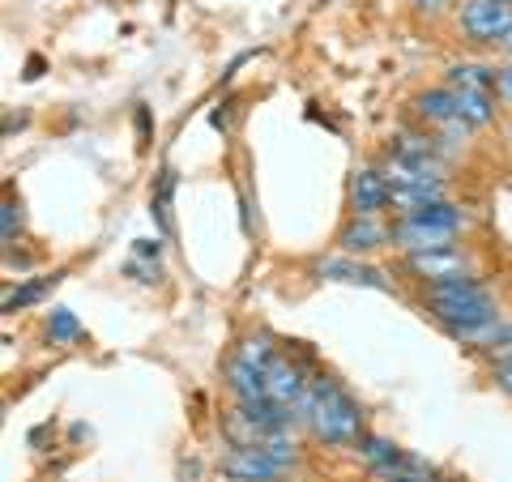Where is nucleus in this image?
Here are the masks:
<instances>
[{"instance_id": "nucleus-22", "label": "nucleus", "mask_w": 512, "mask_h": 482, "mask_svg": "<svg viewBox=\"0 0 512 482\" xmlns=\"http://www.w3.org/2000/svg\"><path fill=\"white\" fill-rule=\"evenodd\" d=\"M410 5L419 13H431V18H436V13H444L448 5H457V0H410Z\"/></svg>"}, {"instance_id": "nucleus-14", "label": "nucleus", "mask_w": 512, "mask_h": 482, "mask_svg": "<svg viewBox=\"0 0 512 482\" xmlns=\"http://www.w3.org/2000/svg\"><path fill=\"white\" fill-rule=\"evenodd\" d=\"M495 90H457V120L470 124V128H487L495 120Z\"/></svg>"}, {"instance_id": "nucleus-20", "label": "nucleus", "mask_w": 512, "mask_h": 482, "mask_svg": "<svg viewBox=\"0 0 512 482\" xmlns=\"http://www.w3.org/2000/svg\"><path fill=\"white\" fill-rule=\"evenodd\" d=\"M5 248H13V239L22 235V205H13V201H5Z\"/></svg>"}, {"instance_id": "nucleus-1", "label": "nucleus", "mask_w": 512, "mask_h": 482, "mask_svg": "<svg viewBox=\"0 0 512 482\" xmlns=\"http://www.w3.org/2000/svg\"><path fill=\"white\" fill-rule=\"evenodd\" d=\"M423 308L436 325L457 337V342H474V346H491L495 333L504 329L500 320V299H495L491 286L478 278H453V282H436L427 286Z\"/></svg>"}, {"instance_id": "nucleus-24", "label": "nucleus", "mask_w": 512, "mask_h": 482, "mask_svg": "<svg viewBox=\"0 0 512 482\" xmlns=\"http://www.w3.org/2000/svg\"><path fill=\"white\" fill-rule=\"evenodd\" d=\"M342 482H359V478H342Z\"/></svg>"}, {"instance_id": "nucleus-9", "label": "nucleus", "mask_w": 512, "mask_h": 482, "mask_svg": "<svg viewBox=\"0 0 512 482\" xmlns=\"http://www.w3.org/2000/svg\"><path fill=\"white\" fill-rule=\"evenodd\" d=\"M308 389H312L308 372H303L299 363H291L286 355H278V363L269 367V401H278V406L299 414V406L308 401Z\"/></svg>"}, {"instance_id": "nucleus-13", "label": "nucleus", "mask_w": 512, "mask_h": 482, "mask_svg": "<svg viewBox=\"0 0 512 482\" xmlns=\"http://www.w3.org/2000/svg\"><path fill=\"white\" fill-rule=\"evenodd\" d=\"M397 218H410L419 227H436V231H448V235H461L470 227V214L461 210L457 201H431L423 210H410V214H397Z\"/></svg>"}, {"instance_id": "nucleus-19", "label": "nucleus", "mask_w": 512, "mask_h": 482, "mask_svg": "<svg viewBox=\"0 0 512 482\" xmlns=\"http://www.w3.org/2000/svg\"><path fill=\"white\" fill-rule=\"evenodd\" d=\"M491 380H495V389L512 397V355H495V363H491Z\"/></svg>"}, {"instance_id": "nucleus-15", "label": "nucleus", "mask_w": 512, "mask_h": 482, "mask_svg": "<svg viewBox=\"0 0 512 482\" xmlns=\"http://www.w3.org/2000/svg\"><path fill=\"white\" fill-rule=\"evenodd\" d=\"M444 86L453 90H495V64H483V60H461L448 69Z\"/></svg>"}, {"instance_id": "nucleus-16", "label": "nucleus", "mask_w": 512, "mask_h": 482, "mask_svg": "<svg viewBox=\"0 0 512 482\" xmlns=\"http://www.w3.org/2000/svg\"><path fill=\"white\" fill-rule=\"evenodd\" d=\"M350 453H355V457H359V465H363V470L372 474V470H380V465H389V461H393L397 453H402V448H397L393 440L376 436V431H363V436H359V444L350 448Z\"/></svg>"}, {"instance_id": "nucleus-7", "label": "nucleus", "mask_w": 512, "mask_h": 482, "mask_svg": "<svg viewBox=\"0 0 512 482\" xmlns=\"http://www.w3.org/2000/svg\"><path fill=\"white\" fill-rule=\"evenodd\" d=\"M316 273L329 282H346V286H367V291H393L389 273L359 261V256H325V261H316Z\"/></svg>"}, {"instance_id": "nucleus-12", "label": "nucleus", "mask_w": 512, "mask_h": 482, "mask_svg": "<svg viewBox=\"0 0 512 482\" xmlns=\"http://www.w3.org/2000/svg\"><path fill=\"white\" fill-rule=\"evenodd\" d=\"M372 482H440V465H431L427 457L419 453H397L389 465L372 470Z\"/></svg>"}, {"instance_id": "nucleus-5", "label": "nucleus", "mask_w": 512, "mask_h": 482, "mask_svg": "<svg viewBox=\"0 0 512 482\" xmlns=\"http://www.w3.org/2000/svg\"><path fill=\"white\" fill-rule=\"evenodd\" d=\"M218 470L227 482H282L286 465H278L261 444H227L218 457Z\"/></svg>"}, {"instance_id": "nucleus-21", "label": "nucleus", "mask_w": 512, "mask_h": 482, "mask_svg": "<svg viewBox=\"0 0 512 482\" xmlns=\"http://www.w3.org/2000/svg\"><path fill=\"white\" fill-rule=\"evenodd\" d=\"M495 99H500L504 107H512V60L495 69Z\"/></svg>"}, {"instance_id": "nucleus-10", "label": "nucleus", "mask_w": 512, "mask_h": 482, "mask_svg": "<svg viewBox=\"0 0 512 482\" xmlns=\"http://www.w3.org/2000/svg\"><path fill=\"white\" fill-rule=\"evenodd\" d=\"M410 116L419 120L423 128H431V133H440L444 124L457 120V90L453 86H427L410 99Z\"/></svg>"}, {"instance_id": "nucleus-4", "label": "nucleus", "mask_w": 512, "mask_h": 482, "mask_svg": "<svg viewBox=\"0 0 512 482\" xmlns=\"http://www.w3.org/2000/svg\"><path fill=\"white\" fill-rule=\"evenodd\" d=\"M346 205L355 218H384L393 210V184L384 167L376 163H363L350 171V188H346Z\"/></svg>"}, {"instance_id": "nucleus-8", "label": "nucleus", "mask_w": 512, "mask_h": 482, "mask_svg": "<svg viewBox=\"0 0 512 482\" xmlns=\"http://www.w3.org/2000/svg\"><path fill=\"white\" fill-rule=\"evenodd\" d=\"M338 248L346 256H367L376 248H393V222L384 218H346V227L338 231Z\"/></svg>"}, {"instance_id": "nucleus-17", "label": "nucleus", "mask_w": 512, "mask_h": 482, "mask_svg": "<svg viewBox=\"0 0 512 482\" xmlns=\"http://www.w3.org/2000/svg\"><path fill=\"white\" fill-rule=\"evenodd\" d=\"M47 342H52V346L82 342V325H77V316L69 308H56L52 316H47Z\"/></svg>"}, {"instance_id": "nucleus-2", "label": "nucleus", "mask_w": 512, "mask_h": 482, "mask_svg": "<svg viewBox=\"0 0 512 482\" xmlns=\"http://www.w3.org/2000/svg\"><path fill=\"white\" fill-rule=\"evenodd\" d=\"M299 423L308 427V436L325 448H355L367 431V414L355 397H350L338 380L316 376L308 401L299 406Z\"/></svg>"}, {"instance_id": "nucleus-23", "label": "nucleus", "mask_w": 512, "mask_h": 482, "mask_svg": "<svg viewBox=\"0 0 512 482\" xmlns=\"http://www.w3.org/2000/svg\"><path fill=\"white\" fill-rule=\"evenodd\" d=\"M158 252H163V248H158V239H137V256H154V261H158Z\"/></svg>"}, {"instance_id": "nucleus-6", "label": "nucleus", "mask_w": 512, "mask_h": 482, "mask_svg": "<svg viewBox=\"0 0 512 482\" xmlns=\"http://www.w3.org/2000/svg\"><path fill=\"white\" fill-rule=\"evenodd\" d=\"M406 269L419 282L436 286V282H453V278H474V256L461 248V244H453V248H431V252H410L406 256Z\"/></svg>"}, {"instance_id": "nucleus-18", "label": "nucleus", "mask_w": 512, "mask_h": 482, "mask_svg": "<svg viewBox=\"0 0 512 482\" xmlns=\"http://www.w3.org/2000/svg\"><path fill=\"white\" fill-rule=\"evenodd\" d=\"M56 278H43V282H30V286H22V291H9L5 295V312H18V308H26V303H35L47 286H52Z\"/></svg>"}, {"instance_id": "nucleus-3", "label": "nucleus", "mask_w": 512, "mask_h": 482, "mask_svg": "<svg viewBox=\"0 0 512 482\" xmlns=\"http://www.w3.org/2000/svg\"><path fill=\"white\" fill-rule=\"evenodd\" d=\"M457 26L470 43L500 47L512 30V0H461Z\"/></svg>"}, {"instance_id": "nucleus-11", "label": "nucleus", "mask_w": 512, "mask_h": 482, "mask_svg": "<svg viewBox=\"0 0 512 482\" xmlns=\"http://www.w3.org/2000/svg\"><path fill=\"white\" fill-rule=\"evenodd\" d=\"M222 380H227V393L244 406V401H269V372L265 367L248 363L244 355H231L222 367Z\"/></svg>"}]
</instances>
